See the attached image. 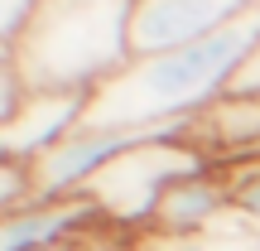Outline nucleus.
<instances>
[{
	"mask_svg": "<svg viewBox=\"0 0 260 251\" xmlns=\"http://www.w3.org/2000/svg\"><path fill=\"white\" fill-rule=\"evenodd\" d=\"M92 198H58V203H24L0 217V251H48L68 246L87 222H96Z\"/></svg>",
	"mask_w": 260,
	"mask_h": 251,
	"instance_id": "nucleus-6",
	"label": "nucleus"
},
{
	"mask_svg": "<svg viewBox=\"0 0 260 251\" xmlns=\"http://www.w3.org/2000/svg\"><path fill=\"white\" fill-rule=\"evenodd\" d=\"M188 251H207V246H188Z\"/></svg>",
	"mask_w": 260,
	"mask_h": 251,
	"instance_id": "nucleus-14",
	"label": "nucleus"
},
{
	"mask_svg": "<svg viewBox=\"0 0 260 251\" xmlns=\"http://www.w3.org/2000/svg\"><path fill=\"white\" fill-rule=\"evenodd\" d=\"M260 44V5L246 10L236 24L198 39V44L169 48L154 58H130L116 77H106L87 97L82 126L87 130H116V126H164V121H193L217 97H226L232 77Z\"/></svg>",
	"mask_w": 260,
	"mask_h": 251,
	"instance_id": "nucleus-1",
	"label": "nucleus"
},
{
	"mask_svg": "<svg viewBox=\"0 0 260 251\" xmlns=\"http://www.w3.org/2000/svg\"><path fill=\"white\" fill-rule=\"evenodd\" d=\"M260 0H135L130 15V58H154L169 48L198 44L217 29L236 24Z\"/></svg>",
	"mask_w": 260,
	"mask_h": 251,
	"instance_id": "nucleus-4",
	"label": "nucleus"
},
{
	"mask_svg": "<svg viewBox=\"0 0 260 251\" xmlns=\"http://www.w3.org/2000/svg\"><path fill=\"white\" fill-rule=\"evenodd\" d=\"M188 140L198 150H217V155H236V150L251 155V150H260V97H236V92L217 97L198 116Z\"/></svg>",
	"mask_w": 260,
	"mask_h": 251,
	"instance_id": "nucleus-7",
	"label": "nucleus"
},
{
	"mask_svg": "<svg viewBox=\"0 0 260 251\" xmlns=\"http://www.w3.org/2000/svg\"><path fill=\"white\" fill-rule=\"evenodd\" d=\"M226 92H236V97H260V44H255V53L241 63V73L232 77Z\"/></svg>",
	"mask_w": 260,
	"mask_h": 251,
	"instance_id": "nucleus-12",
	"label": "nucleus"
},
{
	"mask_svg": "<svg viewBox=\"0 0 260 251\" xmlns=\"http://www.w3.org/2000/svg\"><path fill=\"white\" fill-rule=\"evenodd\" d=\"M226 203H232V193H226L217 179L198 174V179H183V184H174V188L164 193L154 222L164 227V232H198V227L212 222Z\"/></svg>",
	"mask_w": 260,
	"mask_h": 251,
	"instance_id": "nucleus-8",
	"label": "nucleus"
},
{
	"mask_svg": "<svg viewBox=\"0 0 260 251\" xmlns=\"http://www.w3.org/2000/svg\"><path fill=\"white\" fill-rule=\"evenodd\" d=\"M135 0H39L15 63L24 92H96L130 63Z\"/></svg>",
	"mask_w": 260,
	"mask_h": 251,
	"instance_id": "nucleus-2",
	"label": "nucleus"
},
{
	"mask_svg": "<svg viewBox=\"0 0 260 251\" xmlns=\"http://www.w3.org/2000/svg\"><path fill=\"white\" fill-rule=\"evenodd\" d=\"M232 208H241L251 222H260V174L255 179H241V184L232 188Z\"/></svg>",
	"mask_w": 260,
	"mask_h": 251,
	"instance_id": "nucleus-13",
	"label": "nucleus"
},
{
	"mask_svg": "<svg viewBox=\"0 0 260 251\" xmlns=\"http://www.w3.org/2000/svg\"><path fill=\"white\" fill-rule=\"evenodd\" d=\"M19 102H24V77L15 63V44H0V126L15 116Z\"/></svg>",
	"mask_w": 260,
	"mask_h": 251,
	"instance_id": "nucleus-9",
	"label": "nucleus"
},
{
	"mask_svg": "<svg viewBox=\"0 0 260 251\" xmlns=\"http://www.w3.org/2000/svg\"><path fill=\"white\" fill-rule=\"evenodd\" d=\"M207 164L212 155L198 150L193 140H149V145H135L121 159H111L82 188V198H92L96 213L116 217V222H154L169 188L207 174Z\"/></svg>",
	"mask_w": 260,
	"mask_h": 251,
	"instance_id": "nucleus-3",
	"label": "nucleus"
},
{
	"mask_svg": "<svg viewBox=\"0 0 260 251\" xmlns=\"http://www.w3.org/2000/svg\"><path fill=\"white\" fill-rule=\"evenodd\" d=\"M87 97L92 92H24L5 126H0V164L29 169L44 159L53 145H63L77 126H82Z\"/></svg>",
	"mask_w": 260,
	"mask_h": 251,
	"instance_id": "nucleus-5",
	"label": "nucleus"
},
{
	"mask_svg": "<svg viewBox=\"0 0 260 251\" xmlns=\"http://www.w3.org/2000/svg\"><path fill=\"white\" fill-rule=\"evenodd\" d=\"M34 10H39V0H0V44H15Z\"/></svg>",
	"mask_w": 260,
	"mask_h": 251,
	"instance_id": "nucleus-11",
	"label": "nucleus"
},
{
	"mask_svg": "<svg viewBox=\"0 0 260 251\" xmlns=\"http://www.w3.org/2000/svg\"><path fill=\"white\" fill-rule=\"evenodd\" d=\"M29 198H34V193H29V169L0 164V217L15 213V208H24Z\"/></svg>",
	"mask_w": 260,
	"mask_h": 251,
	"instance_id": "nucleus-10",
	"label": "nucleus"
}]
</instances>
